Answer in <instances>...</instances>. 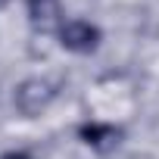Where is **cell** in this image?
Here are the masks:
<instances>
[{
	"label": "cell",
	"instance_id": "6",
	"mask_svg": "<svg viewBox=\"0 0 159 159\" xmlns=\"http://www.w3.org/2000/svg\"><path fill=\"white\" fill-rule=\"evenodd\" d=\"M7 3H10V0H0V7H7Z\"/></svg>",
	"mask_w": 159,
	"mask_h": 159
},
{
	"label": "cell",
	"instance_id": "3",
	"mask_svg": "<svg viewBox=\"0 0 159 159\" xmlns=\"http://www.w3.org/2000/svg\"><path fill=\"white\" fill-rule=\"evenodd\" d=\"M25 10H28V22L34 31H41V34L59 31V25H62V3L59 0H25Z\"/></svg>",
	"mask_w": 159,
	"mask_h": 159
},
{
	"label": "cell",
	"instance_id": "5",
	"mask_svg": "<svg viewBox=\"0 0 159 159\" xmlns=\"http://www.w3.org/2000/svg\"><path fill=\"white\" fill-rule=\"evenodd\" d=\"M0 159H31L28 150H7V153H0Z\"/></svg>",
	"mask_w": 159,
	"mask_h": 159
},
{
	"label": "cell",
	"instance_id": "2",
	"mask_svg": "<svg viewBox=\"0 0 159 159\" xmlns=\"http://www.w3.org/2000/svg\"><path fill=\"white\" fill-rule=\"evenodd\" d=\"M56 34H59L62 50H72V53H94L103 41V31L88 19H69L59 25Z\"/></svg>",
	"mask_w": 159,
	"mask_h": 159
},
{
	"label": "cell",
	"instance_id": "1",
	"mask_svg": "<svg viewBox=\"0 0 159 159\" xmlns=\"http://www.w3.org/2000/svg\"><path fill=\"white\" fill-rule=\"evenodd\" d=\"M56 97H59V84L56 81H50V78H25L16 88V94H13V103H16V109L25 119H34V116L47 112Z\"/></svg>",
	"mask_w": 159,
	"mask_h": 159
},
{
	"label": "cell",
	"instance_id": "4",
	"mask_svg": "<svg viewBox=\"0 0 159 159\" xmlns=\"http://www.w3.org/2000/svg\"><path fill=\"white\" fill-rule=\"evenodd\" d=\"M78 137H81L88 147L106 153L112 147H119V137H122V128L116 125H103V122H84L81 128H78Z\"/></svg>",
	"mask_w": 159,
	"mask_h": 159
}]
</instances>
